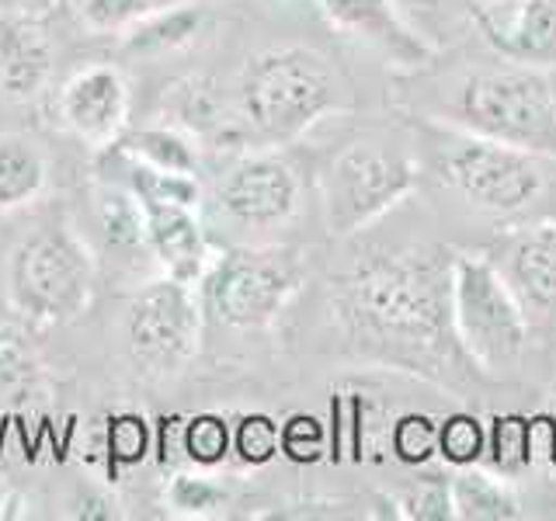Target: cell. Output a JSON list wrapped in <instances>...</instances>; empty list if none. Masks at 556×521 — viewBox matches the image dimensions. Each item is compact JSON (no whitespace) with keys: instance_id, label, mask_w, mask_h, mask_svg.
Instances as JSON below:
<instances>
[{"instance_id":"obj_1","label":"cell","mask_w":556,"mask_h":521,"mask_svg":"<svg viewBox=\"0 0 556 521\" xmlns=\"http://www.w3.org/2000/svg\"><path fill=\"white\" fill-rule=\"evenodd\" d=\"M452 254H369L334 285L338 323L365 358L390 369L452 379L469 358L452 330Z\"/></svg>"},{"instance_id":"obj_2","label":"cell","mask_w":556,"mask_h":521,"mask_svg":"<svg viewBox=\"0 0 556 521\" xmlns=\"http://www.w3.org/2000/svg\"><path fill=\"white\" fill-rule=\"evenodd\" d=\"M425 147L439 185L480 216L501 223L526 219L553 188L556 161L549 156L497 143L448 122H431Z\"/></svg>"},{"instance_id":"obj_3","label":"cell","mask_w":556,"mask_h":521,"mask_svg":"<svg viewBox=\"0 0 556 521\" xmlns=\"http://www.w3.org/2000/svg\"><path fill=\"white\" fill-rule=\"evenodd\" d=\"M344 84L320 52L278 46L257 52L237 80V126L254 147L295 143L320 118L341 112Z\"/></svg>"},{"instance_id":"obj_4","label":"cell","mask_w":556,"mask_h":521,"mask_svg":"<svg viewBox=\"0 0 556 521\" xmlns=\"http://www.w3.org/2000/svg\"><path fill=\"white\" fill-rule=\"evenodd\" d=\"M448 126L556 161V84L526 63L480 66L456 84Z\"/></svg>"},{"instance_id":"obj_5","label":"cell","mask_w":556,"mask_h":521,"mask_svg":"<svg viewBox=\"0 0 556 521\" xmlns=\"http://www.w3.org/2000/svg\"><path fill=\"white\" fill-rule=\"evenodd\" d=\"M8 303L31 327H60L87 309L98 282V257L70 223H42L8 254Z\"/></svg>"},{"instance_id":"obj_6","label":"cell","mask_w":556,"mask_h":521,"mask_svg":"<svg viewBox=\"0 0 556 521\" xmlns=\"http://www.w3.org/2000/svg\"><path fill=\"white\" fill-rule=\"evenodd\" d=\"M452 330L480 376H504L529 352L532 323L491 254H452Z\"/></svg>"},{"instance_id":"obj_7","label":"cell","mask_w":556,"mask_h":521,"mask_svg":"<svg viewBox=\"0 0 556 521\" xmlns=\"http://www.w3.org/2000/svg\"><path fill=\"white\" fill-rule=\"evenodd\" d=\"M309 278V260L292 247H230L199 282L205 317L230 330H268Z\"/></svg>"},{"instance_id":"obj_8","label":"cell","mask_w":556,"mask_h":521,"mask_svg":"<svg viewBox=\"0 0 556 521\" xmlns=\"http://www.w3.org/2000/svg\"><path fill=\"white\" fill-rule=\"evenodd\" d=\"M421 178V161L404 147L355 139L341 147L320 170V202L327 230L355 237L404 202Z\"/></svg>"},{"instance_id":"obj_9","label":"cell","mask_w":556,"mask_h":521,"mask_svg":"<svg viewBox=\"0 0 556 521\" xmlns=\"http://www.w3.org/2000/svg\"><path fill=\"white\" fill-rule=\"evenodd\" d=\"M205 309L199 289L174 282L167 275L139 285L122 313V344L132 369L147 379L178 376L199 355Z\"/></svg>"},{"instance_id":"obj_10","label":"cell","mask_w":556,"mask_h":521,"mask_svg":"<svg viewBox=\"0 0 556 521\" xmlns=\"http://www.w3.org/2000/svg\"><path fill=\"white\" fill-rule=\"evenodd\" d=\"M303 205V181L282 153L257 147L233 156L213 188L216 216L233 237H261L282 230Z\"/></svg>"},{"instance_id":"obj_11","label":"cell","mask_w":556,"mask_h":521,"mask_svg":"<svg viewBox=\"0 0 556 521\" xmlns=\"http://www.w3.org/2000/svg\"><path fill=\"white\" fill-rule=\"evenodd\" d=\"M132 91L115 63H84L74 69L56 98L63 129L74 132L91 150H109L129 129Z\"/></svg>"},{"instance_id":"obj_12","label":"cell","mask_w":556,"mask_h":521,"mask_svg":"<svg viewBox=\"0 0 556 521\" xmlns=\"http://www.w3.org/2000/svg\"><path fill=\"white\" fill-rule=\"evenodd\" d=\"M486 254L518 295L529 323L556 320V219L518 226Z\"/></svg>"},{"instance_id":"obj_13","label":"cell","mask_w":556,"mask_h":521,"mask_svg":"<svg viewBox=\"0 0 556 521\" xmlns=\"http://www.w3.org/2000/svg\"><path fill=\"white\" fill-rule=\"evenodd\" d=\"M317 4L330 28L372 46L400 69H417L431 60V42L407 22L396 0H317Z\"/></svg>"},{"instance_id":"obj_14","label":"cell","mask_w":556,"mask_h":521,"mask_svg":"<svg viewBox=\"0 0 556 521\" xmlns=\"http://www.w3.org/2000/svg\"><path fill=\"white\" fill-rule=\"evenodd\" d=\"M143 226H147V254L153 257L156 271L181 285L199 289L205 268L216 257L202 223V208L143 205Z\"/></svg>"},{"instance_id":"obj_15","label":"cell","mask_w":556,"mask_h":521,"mask_svg":"<svg viewBox=\"0 0 556 521\" xmlns=\"http://www.w3.org/2000/svg\"><path fill=\"white\" fill-rule=\"evenodd\" d=\"M52 42L42 17L22 11H0V94L28 101L52 77Z\"/></svg>"},{"instance_id":"obj_16","label":"cell","mask_w":556,"mask_h":521,"mask_svg":"<svg viewBox=\"0 0 556 521\" xmlns=\"http://www.w3.org/2000/svg\"><path fill=\"white\" fill-rule=\"evenodd\" d=\"M480 28L504 60L556 69V0H521L501 25L480 14Z\"/></svg>"},{"instance_id":"obj_17","label":"cell","mask_w":556,"mask_h":521,"mask_svg":"<svg viewBox=\"0 0 556 521\" xmlns=\"http://www.w3.org/2000/svg\"><path fill=\"white\" fill-rule=\"evenodd\" d=\"M208 28V8L199 0H178V4L156 8L153 14L139 17L132 28L122 31V49L129 56H170L199 42V35Z\"/></svg>"},{"instance_id":"obj_18","label":"cell","mask_w":556,"mask_h":521,"mask_svg":"<svg viewBox=\"0 0 556 521\" xmlns=\"http://www.w3.org/2000/svg\"><path fill=\"white\" fill-rule=\"evenodd\" d=\"M164 122L195 136L199 143H223V139H243L237 115H226V104L213 80L185 77L164 91Z\"/></svg>"},{"instance_id":"obj_19","label":"cell","mask_w":556,"mask_h":521,"mask_svg":"<svg viewBox=\"0 0 556 521\" xmlns=\"http://www.w3.org/2000/svg\"><path fill=\"white\" fill-rule=\"evenodd\" d=\"M448 486H452V511H456L459 521H521L529 514L515 483L486 466L452 469Z\"/></svg>"},{"instance_id":"obj_20","label":"cell","mask_w":556,"mask_h":521,"mask_svg":"<svg viewBox=\"0 0 556 521\" xmlns=\"http://www.w3.org/2000/svg\"><path fill=\"white\" fill-rule=\"evenodd\" d=\"M49 188V156L25 132H0V216L28 208Z\"/></svg>"},{"instance_id":"obj_21","label":"cell","mask_w":556,"mask_h":521,"mask_svg":"<svg viewBox=\"0 0 556 521\" xmlns=\"http://www.w3.org/2000/svg\"><path fill=\"white\" fill-rule=\"evenodd\" d=\"M115 147L132 153L136 161L153 164L161 170H178V174H199L202 167V143L185 129L170 126V122H153V126L126 129Z\"/></svg>"},{"instance_id":"obj_22","label":"cell","mask_w":556,"mask_h":521,"mask_svg":"<svg viewBox=\"0 0 556 521\" xmlns=\"http://www.w3.org/2000/svg\"><path fill=\"white\" fill-rule=\"evenodd\" d=\"M164 508L174 518L202 521L216 518L230 504V486H226L216 469H199V466H178L170 469V476L164 480Z\"/></svg>"},{"instance_id":"obj_23","label":"cell","mask_w":556,"mask_h":521,"mask_svg":"<svg viewBox=\"0 0 556 521\" xmlns=\"http://www.w3.org/2000/svg\"><path fill=\"white\" fill-rule=\"evenodd\" d=\"M94 223L109 243L118 254H147V226H143V205L115 181H101L94 191Z\"/></svg>"},{"instance_id":"obj_24","label":"cell","mask_w":556,"mask_h":521,"mask_svg":"<svg viewBox=\"0 0 556 521\" xmlns=\"http://www.w3.org/2000/svg\"><path fill=\"white\" fill-rule=\"evenodd\" d=\"M178 456L185 466L219 469L226 459H233V424L219 414H195L181 421Z\"/></svg>"},{"instance_id":"obj_25","label":"cell","mask_w":556,"mask_h":521,"mask_svg":"<svg viewBox=\"0 0 556 521\" xmlns=\"http://www.w3.org/2000/svg\"><path fill=\"white\" fill-rule=\"evenodd\" d=\"M486 469H494L501 476H521L532 469L529 459V417L526 414H494L486 421V452L483 462Z\"/></svg>"},{"instance_id":"obj_26","label":"cell","mask_w":556,"mask_h":521,"mask_svg":"<svg viewBox=\"0 0 556 521\" xmlns=\"http://www.w3.org/2000/svg\"><path fill=\"white\" fill-rule=\"evenodd\" d=\"M486 452V421L469 410H452L439 417V459L448 469L480 466Z\"/></svg>"},{"instance_id":"obj_27","label":"cell","mask_w":556,"mask_h":521,"mask_svg":"<svg viewBox=\"0 0 556 521\" xmlns=\"http://www.w3.org/2000/svg\"><path fill=\"white\" fill-rule=\"evenodd\" d=\"M390 456L404 466L421 469L439 459V417L425 410H407L390 424Z\"/></svg>"},{"instance_id":"obj_28","label":"cell","mask_w":556,"mask_h":521,"mask_svg":"<svg viewBox=\"0 0 556 521\" xmlns=\"http://www.w3.org/2000/svg\"><path fill=\"white\" fill-rule=\"evenodd\" d=\"M393 508L407 521H456L448 476H421L393 497Z\"/></svg>"},{"instance_id":"obj_29","label":"cell","mask_w":556,"mask_h":521,"mask_svg":"<svg viewBox=\"0 0 556 521\" xmlns=\"http://www.w3.org/2000/svg\"><path fill=\"white\" fill-rule=\"evenodd\" d=\"M275 456H282L278 442V421L268 414H243L233 424V459L248 469L268 466Z\"/></svg>"},{"instance_id":"obj_30","label":"cell","mask_w":556,"mask_h":521,"mask_svg":"<svg viewBox=\"0 0 556 521\" xmlns=\"http://www.w3.org/2000/svg\"><path fill=\"white\" fill-rule=\"evenodd\" d=\"M39 376V358L17 323L0 320V390H25Z\"/></svg>"},{"instance_id":"obj_31","label":"cell","mask_w":556,"mask_h":521,"mask_svg":"<svg viewBox=\"0 0 556 521\" xmlns=\"http://www.w3.org/2000/svg\"><path fill=\"white\" fill-rule=\"evenodd\" d=\"M170 0H80V22L84 28L101 35H122L132 28L139 17L153 14L156 8H167Z\"/></svg>"},{"instance_id":"obj_32","label":"cell","mask_w":556,"mask_h":521,"mask_svg":"<svg viewBox=\"0 0 556 521\" xmlns=\"http://www.w3.org/2000/svg\"><path fill=\"white\" fill-rule=\"evenodd\" d=\"M278 442H282L286 459L317 462L327 452V428L313 414H292L289 421L278 424Z\"/></svg>"},{"instance_id":"obj_33","label":"cell","mask_w":556,"mask_h":521,"mask_svg":"<svg viewBox=\"0 0 556 521\" xmlns=\"http://www.w3.org/2000/svg\"><path fill=\"white\" fill-rule=\"evenodd\" d=\"M150 448V431L147 424L132 414H122L109 428V459L115 462H136L143 459Z\"/></svg>"},{"instance_id":"obj_34","label":"cell","mask_w":556,"mask_h":521,"mask_svg":"<svg viewBox=\"0 0 556 521\" xmlns=\"http://www.w3.org/2000/svg\"><path fill=\"white\" fill-rule=\"evenodd\" d=\"M529 459L532 469H556V414L539 410L529 417Z\"/></svg>"},{"instance_id":"obj_35","label":"cell","mask_w":556,"mask_h":521,"mask_svg":"<svg viewBox=\"0 0 556 521\" xmlns=\"http://www.w3.org/2000/svg\"><path fill=\"white\" fill-rule=\"evenodd\" d=\"M77 508H80V511H74V514H77V518H87V521H91V518H101V521L118 518L115 500H112V497H104V494H94V491H91V494H84Z\"/></svg>"},{"instance_id":"obj_36","label":"cell","mask_w":556,"mask_h":521,"mask_svg":"<svg viewBox=\"0 0 556 521\" xmlns=\"http://www.w3.org/2000/svg\"><path fill=\"white\" fill-rule=\"evenodd\" d=\"M60 8V0H8V8H0V11H22V14H31V17H46Z\"/></svg>"},{"instance_id":"obj_37","label":"cell","mask_w":556,"mask_h":521,"mask_svg":"<svg viewBox=\"0 0 556 521\" xmlns=\"http://www.w3.org/2000/svg\"><path fill=\"white\" fill-rule=\"evenodd\" d=\"M483 4H491V8H515V4H521V0H483Z\"/></svg>"},{"instance_id":"obj_38","label":"cell","mask_w":556,"mask_h":521,"mask_svg":"<svg viewBox=\"0 0 556 521\" xmlns=\"http://www.w3.org/2000/svg\"><path fill=\"white\" fill-rule=\"evenodd\" d=\"M170 4H178V0H170Z\"/></svg>"}]
</instances>
